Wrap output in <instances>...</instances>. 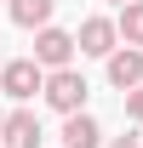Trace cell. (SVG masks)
Segmentation results:
<instances>
[{"mask_svg":"<svg viewBox=\"0 0 143 148\" xmlns=\"http://www.w3.org/2000/svg\"><path fill=\"white\" fill-rule=\"evenodd\" d=\"M40 86H46V69H40L35 57H12V63H0V91L12 97V103L40 97Z\"/></svg>","mask_w":143,"mask_h":148,"instance_id":"2","label":"cell"},{"mask_svg":"<svg viewBox=\"0 0 143 148\" xmlns=\"http://www.w3.org/2000/svg\"><path fill=\"white\" fill-rule=\"evenodd\" d=\"M63 148H103V125H97L86 108L63 114Z\"/></svg>","mask_w":143,"mask_h":148,"instance_id":"7","label":"cell"},{"mask_svg":"<svg viewBox=\"0 0 143 148\" xmlns=\"http://www.w3.org/2000/svg\"><path fill=\"white\" fill-rule=\"evenodd\" d=\"M109 6H132V0H109Z\"/></svg>","mask_w":143,"mask_h":148,"instance_id":"12","label":"cell"},{"mask_svg":"<svg viewBox=\"0 0 143 148\" xmlns=\"http://www.w3.org/2000/svg\"><path fill=\"white\" fill-rule=\"evenodd\" d=\"M103 148H143V137H115V143H103Z\"/></svg>","mask_w":143,"mask_h":148,"instance_id":"11","label":"cell"},{"mask_svg":"<svg viewBox=\"0 0 143 148\" xmlns=\"http://www.w3.org/2000/svg\"><path fill=\"white\" fill-rule=\"evenodd\" d=\"M120 97H126V114L143 125V86H132V91H120Z\"/></svg>","mask_w":143,"mask_h":148,"instance_id":"10","label":"cell"},{"mask_svg":"<svg viewBox=\"0 0 143 148\" xmlns=\"http://www.w3.org/2000/svg\"><path fill=\"white\" fill-rule=\"evenodd\" d=\"M115 46H120L115 17H86L80 29H74V51H80V57H109Z\"/></svg>","mask_w":143,"mask_h":148,"instance_id":"4","label":"cell"},{"mask_svg":"<svg viewBox=\"0 0 143 148\" xmlns=\"http://www.w3.org/2000/svg\"><path fill=\"white\" fill-rule=\"evenodd\" d=\"M35 63L40 69H69L74 63V34L69 29H52V23L35 29Z\"/></svg>","mask_w":143,"mask_h":148,"instance_id":"3","label":"cell"},{"mask_svg":"<svg viewBox=\"0 0 143 148\" xmlns=\"http://www.w3.org/2000/svg\"><path fill=\"white\" fill-rule=\"evenodd\" d=\"M0 137H6V148H40V114L35 108H12L0 120Z\"/></svg>","mask_w":143,"mask_h":148,"instance_id":"6","label":"cell"},{"mask_svg":"<svg viewBox=\"0 0 143 148\" xmlns=\"http://www.w3.org/2000/svg\"><path fill=\"white\" fill-rule=\"evenodd\" d=\"M6 6H12V23L17 29H46L52 12H57V0H6Z\"/></svg>","mask_w":143,"mask_h":148,"instance_id":"8","label":"cell"},{"mask_svg":"<svg viewBox=\"0 0 143 148\" xmlns=\"http://www.w3.org/2000/svg\"><path fill=\"white\" fill-rule=\"evenodd\" d=\"M0 120H6V114H0Z\"/></svg>","mask_w":143,"mask_h":148,"instance_id":"13","label":"cell"},{"mask_svg":"<svg viewBox=\"0 0 143 148\" xmlns=\"http://www.w3.org/2000/svg\"><path fill=\"white\" fill-rule=\"evenodd\" d=\"M115 34H120V46H137V51H143V0L120 6V17H115Z\"/></svg>","mask_w":143,"mask_h":148,"instance_id":"9","label":"cell"},{"mask_svg":"<svg viewBox=\"0 0 143 148\" xmlns=\"http://www.w3.org/2000/svg\"><path fill=\"white\" fill-rule=\"evenodd\" d=\"M86 74L80 69H46V86H40V97H46V103H52L57 114H80L86 108Z\"/></svg>","mask_w":143,"mask_h":148,"instance_id":"1","label":"cell"},{"mask_svg":"<svg viewBox=\"0 0 143 148\" xmlns=\"http://www.w3.org/2000/svg\"><path fill=\"white\" fill-rule=\"evenodd\" d=\"M103 63H109V86H115V91L143 86V51H137V46H115Z\"/></svg>","mask_w":143,"mask_h":148,"instance_id":"5","label":"cell"}]
</instances>
